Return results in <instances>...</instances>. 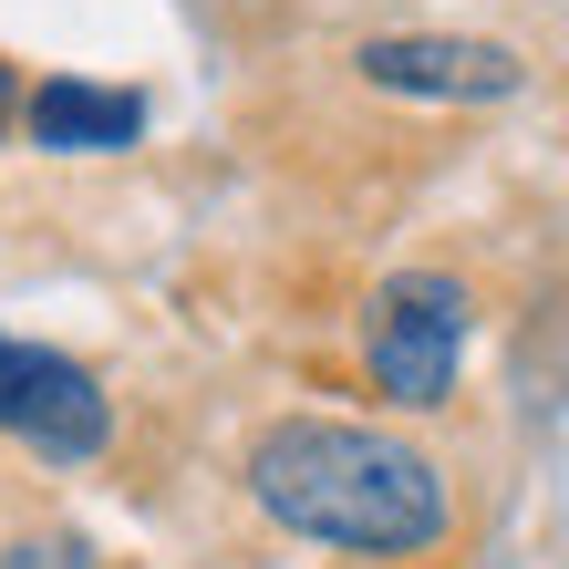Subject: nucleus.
<instances>
[{
    "mask_svg": "<svg viewBox=\"0 0 569 569\" xmlns=\"http://www.w3.org/2000/svg\"><path fill=\"white\" fill-rule=\"evenodd\" d=\"M11 124H21V73L0 62V136H11Z\"/></svg>",
    "mask_w": 569,
    "mask_h": 569,
    "instance_id": "obj_7",
    "label": "nucleus"
},
{
    "mask_svg": "<svg viewBox=\"0 0 569 569\" xmlns=\"http://www.w3.org/2000/svg\"><path fill=\"white\" fill-rule=\"evenodd\" d=\"M21 136L42 156H124L146 136V93L124 83H83V73H52L21 93Z\"/></svg>",
    "mask_w": 569,
    "mask_h": 569,
    "instance_id": "obj_5",
    "label": "nucleus"
},
{
    "mask_svg": "<svg viewBox=\"0 0 569 569\" xmlns=\"http://www.w3.org/2000/svg\"><path fill=\"white\" fill-rule=\"evenodd\" d=\"M0 435H21L52 466H83V456L114 446V405L73 352H42V342H11L0 331Z\"/></svg>",
    "mask_w": 569,
    "mask_h": 569,
    "instance_id": "obj_3",
    "label": "nucleus"
},
{
    "mask_svg": "<svg viewBox=\"0 0 569 569\" xmlns=\"http://www.w3.org/2000/svg\"><path fill=\"white\" fill-rule=\"evenodd\" d=\"M466 342H477V290L456 270H393L373 290V311H362V373L405 415H435L456 393Z\"/></svg>",
    "mask_w": 569,
    "mask_h": 569,
    "instance_id": "obj_2",
    "label": "nucleus"
},
{
    "mask_svg": "<svg viewBox=\"0 0 569 569\" xmlns=\"http://www.w3.org/2000/svg\"><path fill=\"white\" fill-rule=\"evenodd\" d=\"M0 569H93V549L52 528V539H11V549H0Z\"/></svg>",
    "mask_w": 569,
    "mask_h": 569,
    "instance_id": "obj_6",
    "label": "nucleus"
},
{
    "mask_svg": "<svg viewBox=\"0 0 569 569\" xmlns=\"http://www.w3.org/2000/svg\"><path fill=\"white\" fill-rule=\"evenodd\" d=\"M249 497L290 539L342 559H435L456 539V487L425 446L342 415H280L249 446Z\"/></svg>",
    "mask_w": 569,
    "mask_h": 569,
    "instance_id": "obj_1",
    "label": "nucleus"
},
{
    "mask_svg": "<svg viewBox=\"0 0 569 569\" xmlns=\"http://www.w3.org/2000/svg\"><path fill=\"white\" fill-rule=\"evenodd\" d=\"M352 73L373 93H405V104H508L528 62L508 42H477V31H373Z\"/></svg>",
    "mask_w": 569,
    "mask_h": 569,
    "instance_id": "obj_4",
    "label": "nucleus"
}]
</instances>
